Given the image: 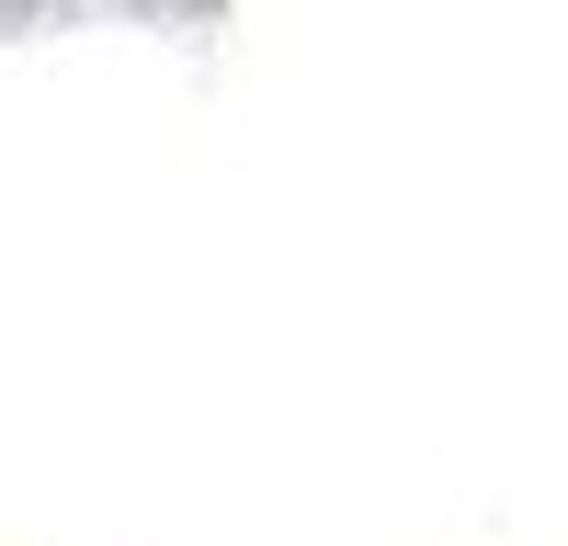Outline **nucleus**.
Instances as JSON below:
<instances>
[]
</instances>
